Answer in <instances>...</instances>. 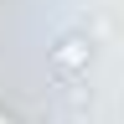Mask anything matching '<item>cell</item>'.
Returning a JSON list of instances; mask_svg holds the SVG:
<instances>
[{"label": "cell", "mask_w": 124, "mask_h": 124, "mask_svg": "<svg viewBox=\"0 0 124 124\" xmlns=\"http://www.w3.org/2000/svg\"><path fill=\"white\" fill-rule=\"evenodd\" d=\"M88 62H93V41H88V36H62V41L52 46V72L62 78V83L83 78Z\"/></svg>", "instance_id": "obj_1"}, {"label": "cell", "mask_w": 124, "mask_h": 124, "mask_svg": "<svg viewBox=\"0 0 124 124\" xmlns=\"http://www.w3.org/2000/svg\"><path fill=\"white\" fill-rule=\"evenodd\" d=\"M0 124H10V119H5V114H0Z\"/></svg>", "instance_id": "obj_2"}]
</instances>
